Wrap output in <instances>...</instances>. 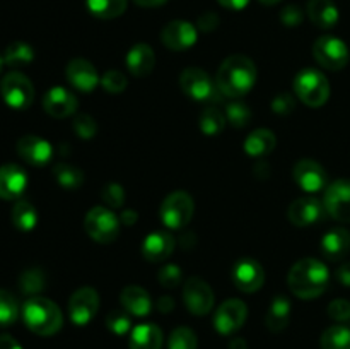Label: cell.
I'll return each instance as SVG.
<instances>
[{"label": "cell", "mask_w": 350, "mask_h": 349, "mask_svg": "<svg viewBox=\"0 0 350 349\" xmlns=\"http://www.w3.org/2000/svg\"><path fill=\"white\" fill-rule=\"evenodd\" d=\"M258 2H262L263 5H273V3H279L280 0H258Z\"/></svg>", "instance_id": "cell-56"}, {"label": "cell", "mask_w": 350, "mask_h": 349, "mask_svg": "<svg viewBox=\"0 0 350 349\" xmlns=\"http://www.w3.org/2000/svg\"><path fill=\"white\" fill-rule=\"evenodd\" d=\"M180 86L185 94L197 101H221L222 94L217 88V82L212 81L211 75L198 67L185 68L180 75Z\"/></svg>", "instance_id": "cell-5"}, {"label": "cell", "mask_w": 350, "mask_h": 349, "mask_svg": "<svg viewBox=\"0 0 350 349\" xmlns=\"http://www.w3.org/2000/svg\"><path fill=\"white\" fill-rule=\"evenodd\" d=\"M154 65H156V55L152 48L146 43L132 47V50L126 55V67L135 77H146L152 72Z\"/></svg>", "instance_id": "cell-24"}, {"label": "cell", "mask_w": 350, "mask_h": 349, "mask_svg": "<svg viewBox=\"0 0 350 349\" xmlns=\"http://www.w3.org/2000/svg\"><path fill=\"white\" fill-rule=\"evenodd\" d=\"M21 287H23L24 293H38L40 289L44 287V276L41 270L33 269L27 270L21 277Z\"/></svg>", "instance_id": "cell-42"}, {"label": "cell", "mask_w": 350, "mask_h": 349, "mask_svg": "<svg viewBox=\"0 0 350 349\" xmlns=\"http://www.w3.org/2000/svg\"><path fill=\"white\" fill-rule=\"evenodd\" d=\"M222 7L226 9H231V10H241L248 5L250 0H217Z\"/></svg>", "instance_id": "cell-50"}, {"label": "cell", "mask_w": 350, "mask_h": 349, "mask_svg": "<svg viewBox=\"0 0 350 349\" xmlns=\"http://www.w3.org/2000/svg\"><path fill=\"white\" fill-rule=\"evenodd\" d=\"M193 198L187 192H173L161 205V221L167 229H183L193 216Z\"/></svg>", "instance_id": "cell-7"}, {"label": "cell", "mask_w": 350, "mask_h": 349, "mask_svg": "<svg viewBox=\"0 0 350 349\" xmlns=\"http://www.w3.org/2000/svg\"><path fill=\"white\" fill-rule=\"evenodd\" d=\"M308 17L318 27H334L338 23V9L334 0H308Z\"/></svg>", "instance_id": "cell-26"}, {"label": "cell", "mask_w": 350, "mask_h": 349, "mask_svg": "<svg viewBox=\"0 0 350 349\" xmlns=\"http://www.w3.org/2000/svg\"><path fill=\"white\" fill-rule=\"evenodd\" d=\"M174 250V238L170 233L156 231L146 236L142 245V255L149 262H163L173 253Z\"/></svg>", "instance_id": "cell-23"}, {"label": "cell", "mask_w": 350, "mask_h": 349, "mask_svg": "<svg viewBox=\"0 0 350 349\" xmlns=\"http://www.w3.org/2000/svg\"><path fill=\"white\" fill-rule=\"evenodd\" d=\"M350 252V233L344 228H334L321 238V253L332 262L345 259Z\"/></svg>", "instance_id": "cell-22"}, {"label": "cell", "mask_w": 350, "mask_h": 349, "mask_svg": "<svg viewBox=\"0 0 350 349\" xmlns=\"http://www.w3.org/2000/svg\"><path fill=\"white\" fill-rule=\"evenodd\" d=\"M327 212L323 202L313 197H303L294 201L287 209V218L297 228H306V226L314 224L321 221Z\"/></svg>", "instance_id": "cell-16"}, {"label": "cell", "mask_w": 350, "mask_h": 349, "mask_svg": "<svg viewBox=\"0 0 350 349\" xmlns=\"http://www.w3.org/2000/svg\"><path fill=\"white\" fill-rule=\"evenodd\" d=\"M0 92L7 106L14 109L29 108L34 99V88L21 72H9L0 82Z\"/></svg>", "instance_id": "cell-8"}, {"label": "cell", "mask_w": 350, "mask_h": 349, "mask_svg": "<svg viewBox=\"0 0 350 349\" xmlns=\"http://www.w3.org/2000/svg\"><path fill=\"white\" fill-rule=\"evenodd\" d=\"M166 2L167 0H135V3H139L140 7H161Z\"/></svg>", "instance_id": "cell-53"}, {"label": "cell", "mask_w": 350, "mask_h": 349, "mask_svg": "<svg viewBox=\"0 0 350 349\" xmlns=\"http://www.w3.org/2000/svg\"><path fill=\"white\" fill-rule=\"evenodd\" d=\"M313 55L321 67L328 70H340L349 64V48L335 36H321L314 41Z\"/></svg>", "instance_id": "cell-9"}, {"label": "cell", "mask_w": 350, "mask_h": 349, "mask_svg": "<svg viewBox=\"0 0 350 349\" xmlns=\"http://www.w3.org/2000/svg\"><path fill=\"white\" fill-rule=\"evenodd\" d=\"M294 180L304 192H320L327 185V173L323 166L313 159H301L294 166Z\"/></svg>", "instance_id": "cell-17"}, {"label": "cell", "mask_w": 350, "mask_h": 349, "mask_svg": "<svg viewBox=\"0 0 350 349\" xmlns=\"http://www.w3.org/2000/svg\"><path fill=\"white\" fill-rule=\"evenodd\" d=\"M226 120L231 122L236 129L246 127L252 120V109L245 105V103H231L226 106Z\"/></svg>", "instance_id": "cell-38"}, {"label": "cell", "mask_w": 350, "mask_h": 349, "mask_svg": "<svg viewBox=\"0 0 350 349\" xmlns=\"http://www.w3.org/2000/svg\"><path fill=\"white\" fill-rule=\"evenodd\" d=\"M101 84L103 88H105V91L111 92V94H120V92H123L126 89L129 81H126V77L122 74V72L109 70L103 75Z\"/></svg>", "instance_id": "cell-40"}, {"label": "cell", "mask_w": 350, "mask_h": 349, "mask_svg": "<svg viewBox=\"0 0 350 349\" xmlns=\"http://www.w3.org/2000/svg\"><path fill=\"white\" fill-rule=\"evenodd\" d=\"M84 229L94 242L113 243L120 235V219L108 207H94L85 214Z\"/></svg>", "instance_id": "cell-6"}, {"label": "cell", "mask_w": 350, "mask_h": 349, "mask_svg": "<svg viewBox=\"0 0 350 349\" xmlns=\"http://www.w3.org/2000/svg\"><path fill=\"white\" fill-rule=\"evenodd\" d=\"M27 187L26 171L17 164L0 166V198L3 201H19Z\"/></svg>", "instance_id": "cell-19"}, {"label": "cell", "mask_w": 350, "mask_h": 349, "mask_svg": "<svg viewBox=\"0 0 350 349\" xmlns=\"http://www.w3.org/2000/svg\"><path fill=\"white\" fill-rule=\"evenodd\" d=\"M217 88L222 96L241 98L256 82V67L246 55H231L222 62L217 70Z\"/></svg>", "instance_id": "cell-1"}, {"label": "cell", "mask_w": 350, "mask_h": 349, "mask_svg": "<svg viewBox=\"0 0 350 349\" xmlns=\"http://www.w3.org/2000/svg\"><path fill=\"white\" fill-rule=\"evenodd\" d=\"M321 349H350V328L344 325L328 327L321 334Z\"/></svg>", "instance_id": "cell-35"}, {"label": "cell", "mask_w": 350, "mask_h": 349, "mask_svg": "<svg viewBox=\"0 0 350 349\" xmlns=\"http://www.w3.org/2000/svg\"><path fill=\"white\" fill-rule=\"evenodd\" d=\"M291 318V303L287 298L277 296L270 303L269 313H267L265 324L272 332H282L289 325Z\"/></svg>", "instance_id": "cell-29"}, {"label": "cell", "mask_w": 350, "mask_h": 349, "mask_svg": "<svg viewBox=\"0 0 350 349\" xmlns=\"http://www.w3.org/2000/svg\"><path fill=\"white\" fill-rule=\"evenodd\" d=\"M23 320L31 332L38 335H53L64 325V315L60 308L43 296H31L24 301Z\"/></svg>", "instance_id": "cell-3"}, {"label": "cell", "mask_w": 350, "mask_h": 349, "mask_svg": "<svg viewBox=\"0 0 350 349\" xmlns=\"http://www.w3.org/2000/svg\"><path fill=\"white\" fill-rule=\"evenodd\" d=\"M229 349H246V341L241 337L232 339L231 344H229Z\"/></svg>", "instance_id": "cell-55"}, {"label": "cell", "mask_w": 350, "mask_h": 349, "mask_svg": "<svg viewBox=\"0 0 350 349\" xmlns=\"http://www.w3.org/2000/svg\"><path fill=\"white\" fill-rule=\"evenodd\" d=\"M74 130L79 137H82V139H91V137H94L96 132H98V125H96L92 116H89L88 113H81L79 116H75Z\"/></svg>", "instance_id": "cell-41"}, {"label": "cell", "mask_w": 350, "mask_h": 349, "mask_svg": "<svg viewBox=\"0 0 350 349\" xmlns=\"http://www.w3.org/2000/svg\"><path fill=\"white\" fill-rule=\"evenodd\" d=\"M135 221H137V212L125 211L122 214V222H123V224L130 226V224H133V222H135Z\"/></svg>", "instance_id": "cell-54"}, {"label": "cell", "mask_w": 350, "mask_h": 349, "mask_svg": "<svg viewBox=\"0 0 350 349\" xmlns=\"http://www.w3.org/2000/svg\"><path fill=\"white\" fill-rule=\"evenodd\" d=\"M0 349H23V346L9 334L0 335Z\"/></svg>", "instance_id": "cell-49"}, {"label": "cell", "mask_w": 350, "mask_h": 349, "mask_svg": "<svg viewBox=\"0 0 350 349\" xmlns=\"http://www.w3.org/2000/svg\"><path fill=\"white\" fill-rule=\"evenodd\" d=\"M157 279L164 287H176L181 283V269L174 263H170V266L161 269Z\"/></svg>", "instance_id": "cell-44"}, {"label": "cell", "mask_w": 350, "mask_h": 349, "mask_svg": "<svg viewBox=\"0 0 350 349\" xmlns=\"http://www.w3.org/2000/svg\"><path fill=\"white\" fill-rule=\"evenodd\" d=\"M294 91L304 105L311 106V108H320L328 101L330 84L321 72L314 70V68H306L296 75Z\"/></svg>", "instance_id": "cell-4"}, {"label": "cell", "mask_w": 350, "mask_h": 349, "mask_svg": "<svg viewBox=\"0 0 350 349\" xmlns=\"http://www.w3.org/2000/svg\"><path fill=\"white\" fill-rule=\"evenodd\" d=\"M2 65H3V57H0V70H2Z\"/></svg>", "instance_id": "cell-57"}, {"label": "cell", "mask_w": 350, "mask_h": 349, "mask_svg": "<svg viewBox=\"0 0 350 349\" xmlns=\"http://www.w3.org/2000/svg\"><path fill=\"white\" fill-rule=\"evenodd\" d=\"M130 349H161L163 332L156 324H140L130 334Z\"/></svg>", "instance_id": "cell-27"}, {"label": "cell", "mask_w": 350, "mask_h": 349, "mask_svg": "<svg viewBox=\"0 0 350 349\" xmlns=\"http://www.w3.org/2000/svg\"><path fill=\"white\" fill-rule=\"evenodd\" d=\"M65 74H67L68 82L81 92H91L99 82L94 65L84 58H74L68 62Z\"/></svg>", "instance_id": "cell-20"}, {"label": "cell", "mask_w": 350, "mask_h": 349, "mask_svg": "<svg viewBox=\"0 0 350 349\" xmlns=\"http://www.w3.org/2000/svg\"><path fill=\"white\" fill-rule=\"evenodd\" d=\"M183 300L193 315H207L214 307V293L204 279L190 277L183 287Z\"/></svg>", "instance_id": "cell-13"}, {"label": "cell", "mask_w": 350, "mask_h": 349, "mask_svg": "<svg viewBox=\"0 0 350 349\" xmlns=\"http://www.w3.org/2000/svg\"><path fill=\"white\" fill-rule=\"evenodd\" d=\"M330 274L327 266L317 259H303L293 266L287 276L289 289L303 300H314L328 287Z\"/></svg>", "instance_id": "cell-2"}, {"label": "cell", "mask_w": 350, "mask_h": 349, "mask_svg": "<svg viewBox=\"0 0 350 349\" xmlns=\"http://www.w3.org/2000/svg\"><path fill=\"white\" fill-rule=\"evenodd\" d=\"M226 122V113H222L215 105H211L202 112L200 130L205 135H219L224 130Z\"/></svg>", "instance_id": "cell-33"}, {"label": "cell", "mask_w": 350, "mask_h": 349, "mask_svg": "<svg viewBox=\"0 0 350 349\" xmlns=\"http://www.w3.org/2000/svg\"><path fill=\"white\" fill-rule=\"evenodd\" d=\"M12 222L19 231H33L38 224V212L33 204L23 198L16 201L12 207Z\"/></svg>", "instance_id": "cell-30"}, {"label": "cell", "mask_w": 350, "mask_h": 349, "mask_svg": "<svg viewBox=\"0 0 350 349\" xmlns=\"http://www.w3.org/2000/svg\"><path fill=\"white\" fill-rule=\"evenodd\" d=\"M197 29L187 21H171L161 31V41L171 51H183L193 47L197 41Z\"/></svg>", "instance_id": "cell-15"}, {"label": "cell", "mask_w": 350, "mask_h": 349, "mask_svg": "<svg viewBox=\"0 0 350 349\" xmlns=\"http://www.w3.org/2000/svg\"><path fill=\"white\" fill-rule=\"evenodd\" d=\"M277 139L273 135L272 130L258 129L255 132L250 133L245 140V151L253 157L265 156V154L272 153L275 149Z\"/></svg>", "instance_id": "cell-28"}, {"label": "cell", "mask_w": 350, "mask_h": 349, "mask_svg": "<svg viewBox=\"0 0 350 349\" xmlns=\"http://www.w3.org/2000/svg\"><path fill=\"white\" fill-rule=\"evenodd\" d=\"M173 307H174V303H173V300H171L170 296H163L159 300V303H157V308H159L163 313H167V311H171V310H173Z\"/></svg>", "instance_id": "cell-52"}, {"label": "cell", "mask_w": 350, "mask_h": 349, "mask_svg": "<svg viewBox=\"0 0 350 349\" xmlns=\"http://www.w3.org/2000/svg\"><path fill=\"white\" fill-rule=\"evenodd\" d=\"M19 317V303L12 293L0 289V327H9Z\"/></svg>", "instance_id": "cell-36"}, {"label": "cell", "mask_w": 350, "mask_h": 349, "mask_svg": "<svg viewBox=\"0 0 350 349\" xmlns=\"http://www.w3.org/2000/svg\"><path fill=\"white\" fill-rule=\"evenodd\" d=\"M120 300H122L125 311H129L130 315H135V317H146L152 310V301H150L149 293L140 286H133V284L126 286L122 291Z\"/></svg>", "instance_id": "cell-25"}, {"label": "cell", "mask_w": 350, "mask_h": 349, "mask_svg": "<svg viewBox=\"0 0 350 349\" xmlns=\"http://www.w3.org/2000/svg\"><path fill=\"white\" fill-rule=\"evenodd\" d=\"M280 21L286 26H297V24L303 23V10L297 5H286L282 9V12H280Z\"/></svg>", "instance_id": "cell-46"}, {"label": "cell", "mask_w": 350, "mask_h": 349, "mask_svg": "<svg viewBox=\"0 0 350 349\" xmlns=\"http://www.w3.org/2000/svg\"><path fill=\"white\" fill-rule=\"evenodd\" d=\"M328 315L337 322H345L350 318V301L347 300H335L328 307Z\"/></svg>", "instance_id": "cell-45"}, {"label": "cell", "mask_w": 350, "mask_h": 349, "mask_svg": "<svg viewBox=\"0 0 350 349\" xmlns=\"http://www.w3.org/2000/svg\"><path fill=\"white\" fill-rule=\"evenodd\" d=\"M232 283L243 293H255L265 283V270H263L262 263L256 262L255 259H245L238 260L232 267Z\"/></svg>", "instance_id": "cell-11"}, {"label": "cell", "mask_w": 350, "mask_h": 349, "mask_svg": "<svg viewBox=\"0 0 350 349\" xmlns=\"http://www.w3.org/2000/svg\"><path fill=\"white\" fill-rule=\"evenodd\" d=\"M34 60L33 48L23 41H14L7 47L5 55H3V64L9 67H26Z\"/></svg>", "instance_id": "cell-32"}, {"label": "cell", "mask_w": 350, "mask_h": 349, "mask_svg": "<svg viewBox=\"0 0 350 349\" xmlns=\"http://www.w3.org/2000/svg\"><path fill=\"white\" fill-rule=\"evenodd\" d=\"M198 24H200V29L212 31L219 24V19H217V16H215V14L207 12V14H204V16L200 17Z\"/></svg>", "instance_id": "cell-48"}, {"label": "cell", "mask_w": 350, "mask_h": 349, "mask_svg": "<svg viewBox=\"0 0 350 349\" xmlns=\"http://www.w3.org/2000/svg\"><path fill=\"white\" fill-rule=\"evenodd\" d=\"M17 154L33 166H44L51 161L53 147L38 135H24L17 140Z\"/></svg>", "instance_id": "cell-18"}, {"label": "cell", "mask_w": 350, "mask_h": 349, "mask_svg": "<svg viewBox=\"0 0 350 349\" xmlns=\"http://www.w3.org/2000/svg\"><path fill=\"white\" fill-rule=\"evenodd\" d=\"M101 198L109 207H122L123 202H125V190H123L122 185L108 183L103 188Z\"/></svg>", "instance_id": "cell-43"}, {"label": "cell", "mask_w": 350, "mask_h": 349, "mask_svg": "<svg viewBox=\"0 0 350 349\" xmlns=\"http://www.w3.org/2000/svg\"><path fill=\"white\" fill-rule=\"evenodd\" d=\"M43 108L50 116L65 118V116H70L75 113V109H77V98L65 88L57 86V88H51L43 96Z\"/></svg>", "instance_id": "cell-21"}, {"label": "cell", "mask_w": 350, "mask_h": 349, "mask_svg": "<svg viewBox=\"0 0 350 349\" xmlns=\"http://www.w3.org/2000/svg\"><path fill=\"white\" fill-rule=\"evenodd\" d=\"M248 308L241 300H228L217 308L214 315V327L219 334L231 335L245 325Z\"/></svg>", "instance_id": "cell-10"}, {"label": "cell", "mask_w": 350, "mask_h": 349, "mask_svg": "<svg viewBox=\"0 0 350 349\" xmlns=\"http://www.w3.org/2000/svg\"><path fill=\"white\" fill-rule=\"evenodd\" d=\"M337 279L340 281L344 286L350 287V262H345L344 266H340V269L337 270Z\"/></svg>", "instance_id": "cell-51"}, {"label": "cell", "mask_w": 350, "mask_h": 349, "mask_svg": "<svg viewBox=\"0 0 350 349\" xmlns=\"http://www.w3.org/2000/svg\"><path fill=\"white\" fill-rule=\"evenodd\" d=\"M99 310V294L92 287H81L68 300V315L75 325H88Z\"/></svg>", "instance_id": "cell-12"}, {"label": "cell", "mask_w": 350, "mask_h": 349, "mask_svg": "<svg viewBox=\"0 0 350 349\" xmlns=\"http://www.w3.org/2000/svg\"><path fill=\"white\" fill-rule=\"evenodd\" d=\"M197 335L188 327L174 328L170 335V342H167L170 349H197Z\"/></svg>", "instance_id": "cell-37"}, {"label": "cell", "mask_w": 350, "mask_h": 349, "mask_svg": "<svg viewBox=\"0 0 350 349\" xmlns=\"http://www.w3.org/2000/svg\"><path fill=\"white\" fill-rule=\"evenodd\" d=\"M272 109L279 115H289L294 109V99L286 92H280L272 99Z\"/></svg>", "instance_id": "cell-47"}, {"label": "cell", "mask_w": 350, "mask_h": 349, "mask_svg": "<svg viewBox=\"0 0 350 349\" xmlns=\"http://www.w3.org/2000/svg\"><path fill=\"white\" fill-rule=\"evenodd\" d=\"M106 327L116 335H123L130 331L132 327V320H130L129 311L113 310L111 313L106 317Z\"/></svg>", "instance_id": "cell-39"}, {"label": "cell", "mask_w": 350, "mask_h": 349, "mask_svg": "<svg viewBox=\"0 0 350 349\" xmlns=\"http://www.w3.org/2000/svg\"><path fill=\"white\" fill-rule=\"evenodd\" d=\"M323 205L334 219L350 222V180L334 181L325 192Z\"/></svg>", "instance_id": "cell-14"}, {"label": "cell", "mask_w": 350, "mask_h": 349, "mask_svg": "<svg viewBox=\"0 0 350 349\" xmlns=\"http://www.w3.org/2000/svg\"><path fill=\"white\" fill-rule=\"evenodd\" d=\"M53 173L57 181L60 183V187H64L65 190H77L84 183V174H82V171L68 163L55 164Z\"/></svg>", "instance_id": "cell-34"}, {"label": "cell", "mask_w": 350, "mask_h": 349, "mask_svg": "<svg viewBox=\"0 0 350 349\" xmlns=\"http://www.w3.org/2000/svg\"><path fill=\"white\" fill-rule=\"evenodd\" d=\"M88 9L99 19H115L126 10V0H88Z\"/></svg>", "instance_id": "cell-31"}]
</instances>
